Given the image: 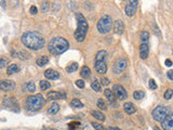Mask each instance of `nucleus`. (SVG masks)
Segmentation results:
<instances>
[{
	"mask_svg": "<svg viewBox=\"0 0 173 130\" xmlns=\"http://www.w3.org/2000/svg\"><path fill=\"white\" fill-rule=\"evenodd\" d=\"M21 40L25 47L31 50H35V51L41 50L45 47V37L38 32H27V33H24L22 35Z\"/></svg>",
	"mask_w": 173,
	"mask_h": 130,
	"instance_id": "obj_1",
	"label": "nucleus"
},
{
	"mask_svg": "<svg viewBox=\"0 0 173 130\" xmlns=\"http://www.w3.org/2000/svg\"><path fill=\"white\" fill-rule=\"evenodd\" d=\"M69 48L68 41L63 37H55L51 39V41L48 45V49L49 52L52 53L53 55H59L62 54L63 52H65Z\"/></svg>",
	"mask_w": 173,
	"mask_h": 130,
	"instance_id": "obj_2",
	"label": "nucleus"
},
{
	"mask_svg": "<svg viewBox=\"0 0 173 130\" xmlns=\"http://www.w3.org/2000/svg\"><path fill=\"white\" fill-rule=\"evenodd\" d=\"M45 104V100L43 98L42 95L38 93V95H31L26 99L25 101V107L27 111L31 112H37L39 110H41Z\"/></svg>",
	"mask_w": 173,
	"mask_h": 130,
	"instance_id": "obj_3",
	"label": "nucleus"
},
{
	"mask_svg": "<svg viewBox=\"0 0 173 130\" xmlns=\"http://www.w3.org/2000/svg\"><path fill=\"white\" fill-rule=\"evenodd\" d=\"M76 19H77V22H78V27H77L74 36H75L77 41L82 43V41L85 40V36H87V32H88L89 26H88V23H87L85 17H83L81 13H77Z\"/></svg>",
	"mask_w": 173,
	"mask_h": 130,
	"instance_id": "obj_4",
	"label": "nucleus"
},
{
	"mask_svg": "<svg viewBox=\"0 0 173 130\" xmlns=\"http://www.w3.org/2000/svg\"><path fill=\"white\" fill-rule=\"evenodd\" d=\"M113 20L109 15H103L97 22V31L101 34H108L112 31Z\"/></svg>",
	"mask_w": 173,
	"mask_h": 130,
	"instance_id": "obj_5",
	"label": "nucleus"
},
{
	"mask_svg": "<svg viewBox=\"0 0 173 130\" xmlns=\"http://www.w3.org/2000/svg\"><path fill=\"white\" fill-rule=\"evenodd\" d=\"M170 107L169 106H164V105H159L156 109H154V111L152 112L153 118L156 121H164V119L170 115Z\"/></svg>",
	"mask_w": 173,
	"mask_h": 130,
	"instance_id": "obj_6",
	"label": "nucleus"
},
{
	"mask_svg": "<svg viewBox=\"0 0 173 130\" xmlns=\"http://www.w3.org/2000/svg\"><path fill=\"white\" fill-rule=\"evenodd\" d=\"M3 106L8 110H11L13 112H20V106H19V103L17 101L15 100V98L13 97H9V98H5L3 100Z\"/></svg>",
	"mask_w": 173,
	"mask_h": 130,
	"instance_id": "obj_7",
	"label": "nucleus"
},
{
	"mask_svg": "<svg viewBox=\"0 0 173 130\" xmlns=\"http://www.w3.org/2000/svg\"><path fill=\"white\" fill-rule=\"evenodd\" d=\"M127 65H128V62H127L126 59L123 58H119L115 61L114 66H113V71H114L115 74H121L124 69H126Z\"/></svg>",
	"mask_w": 173,
	"mask_h": 130,
	"instance_id": "obj_8",
	"label": "nucleus"
},
{
	"mask_svg": "<svg viewBox=\"0 0 173 130\" xmlns=\"http://www.w3.org/2000/svg\"><path fill=\"white\" fill-rule=\"evenodd\" d=\"M113 91H114L115 95H116L119 100H126L127 97H128V95H127L126 89L120 85H115L114 87H113Z\"/></svg>",
	"mask_w": 173,
	"mask_h": 130,
	"instance_id": "obj_9",
	"label": "nucleus"
},
{
	"mask_svg": "<svg viewBox=\"0 0 173 130\" xmlns=\"http://www.w3.org/2000/svg\"><path fill=\"white\" fill-rule=\"evenodd\" d=\"M138 5H139V1H130L129 5L126 6V14L128 17H133L135 14V12H136V9H138Z\"/></svg>",
	"mask_w": 173,
	"mask_h": 130,
	"instance_id": "obj_10",
	"label": "nucleus"
},
{
	"mask_svg": "<svg viewBox=\"0 0 173 130\" xmlns=\"http://www.w3.org/2000/svg\"><path fill=\"white\" fill-rule=\"evenodd\" d=\"M0 88L3 91H12V90H14L15 84L12 80H2L0 83Z\"/></svg>",
	"mask_w": 173,
	"mask_h": 130,
	"instance_id": "obj_11",
	"label": "nucleus"
},
{
	"mask_svg": "<svg viewBox=\"0 0 173 130\" xmlns=\"http://www.w3.org/2000/svg\"><path fill=\"white\" fill-rule=\"evenodd\" d=\"M161 126L164 130H173V113H171L170 115L162 121Z\"/></svg>",
	"mask_w": 173,
	"mask_h": 130,
	"instance_id": "obj_12",
	"label": "nucleus"
},
{
	"mask_svg": "<svg viewBox=\"0 0 173 130\" xmlns=\"http://www.w3.org/2000/svg\"><path fill=\"white\" fill-rule=\"evenodd\" d=\"M94 67H95V71H96L99 74H105V73L107 72V64H106V61L95 62Z\"/></svg>",
	"mask_w": 173,
	"mask_h": 130,
	"instance_id": "obj_13",
	"label": "nucleus"
},
{
	"mask_svg": "<svg viewBox=\"0 0 173 130\" xmlns=\"http://www.w3.org/2000/svg\"><path fill=\"white\" fill-rule=\"evenodd\" d=\"M114 32L118 35H121L124 32V25H123V22L120 20H117L114 22Z\"/></svg>",
	"mask_w": 173,
	"mask_h": 130,
	"instance_id": "obj_14",
	"label": "nucleus"
},
{
	"mask_svg": "<svg viewBox=\"0 0 173 130\" xmlns=\"http://www.w3.org/2000/svg\"><path fill=\"white\" fill-rule=\"evenodd\" d=\"M45 76L48 79H51V80H55V79H59V74L56 71L52 69H49L45 72Z\"/></svg>",
	"mask_w": 173,
	"mask_h": 130,
	"instance_id": "obj_15",
	"label": "nucleus"
},
{
	"mask_svg": "<svg viewBox=\"0 0 173 130\" xmlns=\"http://www.w3.org/2000/svg\"><path fill=\"white\" fill-rule=\"evenodd\" d=\"M148 53H150V47L147 43H142L140 46V57L141 59L145 60L147 57H148Z\"/></svg>",
	"mask_w": 173,
	"mask_h": 130,
	"instance_id": "obj_16",
	"label": "nucleus"
},
{
	"mask_svg": "<svg viewBox=\"0 0 173 130\" xmlns=\"http://www.w3.org/2000/svg\"><path fill=\"white\" fill-rule=\"evenodd\" d=\"M123 110H124V112H126L127 114H129V115H132V114H134L135 112H136V107H135L134 104L131 103V102H127V103L123 104Z\"/></svg>",
	"mask_w": 173,
	"mask_h": 130,
	"instance_id": "obj_17",
	"label": "nucleus"
},
{
	"mask_svg": "<svg viewBox=\"0 0 173 130\" xmlns=\"http://www.w3.org/2000/svg\"><path fill=\"white\" fill-rule=\"evenodd\" d=\"M64 99L65 95L64 93H59L57 91H51V92L48 93V100H50V101H55V100H59V99Z\"/></svg>",
	"mask_w": 173,
	"mask_h": 130,
	"instance_id": "obj_18",
	"label": "nucleus"
},
{
	"mask_svg": "<svg viewBox=\"0 0 173 130\" xmlns=\"http://www.w3.org/2000/svg\"><path fill=\"white\" fill-rule=\"evenodd\" d=\"M106 51L104 50H101V51L97 52L96 57H95V62H99V61H106Z\"/></svg>",
	"mask_w": 173,
	"mask_h": 130,
	"instance_id": "obj_19",
	"label": "nucleus"
},
{
	"mask_svg": "<svg viewBox=\"0 0 173 130\" xmlns=\"http://www.w3.org/2000/svg\"><path fill=\"white\" fill-rule=\"evenodd\" d=\"M20 71V67L17 66L16 64H11V65H9V67H8V75H13V74L17 73V72Z\"/></svg>",
	"mask_w": 173,
	"mask_h": 130,
	"instance_id": "obj_20",
	"label": "nucleus"
},
{
	"mask_svg": "<svg viewBox=\"0 0 173 130\" xmlns=\"http://www.w3.org/2000/svg\"><path fill=\"white\" fill-rule=\"evenodd\" d=\"M48 62H49L48 57L42 55V57H39L38 59H37L36 63H37V65H39V66H45V65H47V64H48Z\"/></svg>",
	"mask_w": 173,
	"mask_h": 130,
	"instance_id": "obj_21",
	"label": "nucleus"
},
{
	"mask_svg": "<svg viewBox=\"0 0 173 130\" xmlns=\"http://www.w3.org/2000/svg\"><path fill=\"white\" fill-rule=\"evenodd\" d=\"M70 106L75 107V109H81V107H83V103L78 99H73L70 101Z\"/></svg>",
	"mask_w": 173,
	"mask_h": 130,
	"instance_id": "obj_22",
	"label": "nucleus"
},
{
	"mask_svg": "<svg viewBox=\"0 0 173 130\" xmlns=\"http://www.w3.org/2000/svg\"><path fill=\"white\" fill-rule=\"evenodd\" d=\"M104 95H105V97L107 98V100H109L110 102H113V101H115V93H114V91L113 90H109V89H106L104 91Z\"/></svg>",
	"mask_w": 173,
	"mask_h": 130,
	"instance_id": "obj_23",
	"label": "nucleus"
},
{
	"mask_svg": "<svg viewBox=\"0 0 173 130\" xmlns=\"http://www.w3.org/2000/svg\"><path fill=\"white\" fill-rule=\"evenodd\" d=\"M59 111V105L57 103H53L52 105H51L49 109H48V113L49 114H52V115H54V114H56L57 112Z\"/></svg>",
	"mask_w": 173,
	"mask_h": 130,
	"instance_id": "obj_24",
	"label": "nucleus"
},
{
	"mask_svg": "<svg viewBox=\"0 0 173 130\" xmlns=\"http://www.w3.org/2000/svg\"><path fill=\"white\" fill-rule=\"evenodd\" d=\"M91 114H92L93 117H95V118L99 119V121H105V115L103 113H101V112H99V111H92V112H91Z\"/></svg>",
	"mask_w": 173,
	"mask_h": 130,
	"instance_id": "obj_25",
	"label": "nucleus"
},
{
	"mask_svg": "<svg viewBox=\"0 0 173 130\" xmlns=\"http://www.w3.org/2000/svg\"><path fill=\"white\" fill-rule=\"evenodd\" d=\"M80 75L82 76L83 78H89L91 75V71L88 66H83L80 71Z\"/></svg>",
	"mask_w": 173,
	"mask_h": 130,
	"instance_id": "obj_26",
	"label": "nucleus"
},
{
	"mask_svg": "<svg viewBox=\"0 0 173 130\" xmlns=\"http://www.w3.org/2000/svg\"><path fill=\"white\" fill-rule=\"evenodd\" d=\"M16 58H19V59H21V60H26V59H29V58H31V54L26 51H20L16 53Z\"/></svg>",
	"mask_w": 173,
	"mask_h": 130,
	"instance_id": "obj_27",
	"label": "nucleus"
},
{
	"mask_svg": "<svg viewBox=\"0 0 173 130\" xmlns=\"http://www.w3.org/2000/svg\"><path fill=\"white\" fill-rule=\"evenodd\" d=\"M144 97H145L144 91H141V90H136V91H134V92H133V98H134L135 100H142Z\"/></svg>",
	"mask_w": 173,
	"mask_h": 130,
	"instance_id": "obj_28",
	"label": "nucleus"
},
{
	"mask_svg": "<svg viewBox=\"0 0 173 130\" xmlns=\"http://www.w3.org/2000/svg\"><path fill=\"white\" fill-rule=\"evenodd\" d=\"M77 69H78V63H76V62H74V63H71L69 66L66 67V72L67 73H73V72H76Z\"/></svg>",
	"mask_w": 173,
	"mask_h": 130,
	"instance_id": "obj_29",
	"label": "nucleus"
},
{
	"mask_svg": "<svg viewBox=\"0 0 173 130\" xmlns=\"http://www.w3.org/2000/svg\"><path fill=\"white\" fill-rule=\"evenodd\" d=\"M148 38H150V33L147 31H143L142 33H141V40H142V43H147Z\"/></svg>",
	"mask_w": 173,
	"mask_h": 130,
	"instance_id": "obj_30",
	"label": "nucleus"
},
{
	"mask_svg": "<svg viewBox=\"0 0 173 130\" xmlns=\"http://www.w3.org/2000/svg\"><path fill=\"white\" fill-rule=\"evenodd\" d=\"M91 88H92L94 91H96V92H100L101 91V85L96 79H94V80L92 81V84H91Z\"/></svg>",
	"mask_w": 173,
	"mask_h": 130,
	"instance_id": "obj_31",
	"label": "nucleus"
},
{
	"mask_svg": "<svg viewBox=\"0 0 173 130\" xmlns=\"http://www.w3.org/2000/svg\"><path fill=\"white\" fill-rule=\"evenodd\" d=\"M26 88H27V90H28V92H31V93H34L36 91V85H35L34 81H29V83H27Z\"/></svg>",
	"mask_w": 173,
	"mask_h": 130,
	"instance_id": "obj_32",
	"label": "nucleus"
},
{
	"mask_svg": "<svg viewBox=\"0 0 173 130\" xmlns=\"http://www.w3.org/2000/svg\"><path fill=\"white\" fill-rule=\"evenodd\" d=\"M51 87V85H50V83H48L47 80H41L40 81V89L41 90H47V89H49V88Z\"/></svg>",
	"mask_w": 173,
	"mask_h": 130,
	"instance_id": "obj_33",
	"label": "nucleus"
},
{
	"mask_svg": "<svg viewBox=\"0 0 173 130\" xmlns=\"http://www.w3.org/2000/svg\"><path fill=\"white\" fill-rule=\"evenodd\" d=\"M79 126H80L79 121H71V123L68 124V130H75Z\"/></svg>",
	"mask_w": 173,
	"mask_h": 130,
	"instance_id": "obj_34",
	"label": "nucleus"
},
{
	"mask_svg": "<svg viewBox=\"0 0 173 130\" xmlns=\"http://www.w3.org/2000/svg\"><path fill=\"white\" fill-rule=\"evenodd\" d=\"M164 99H166V100H170L171 98L173 97V90L172 89H168L167 91H164Z\"/></svg>",
	"mask_w": 173,
	"mask_h": 130,
	"instance_id": "obj_35",
	"label": "nucleus"
},
{
	"mask_svg": "<svg viewBox=\"0 0 173 130\" xmlns=\"http://www.w3.org/2000/svg\"><path fill=\"white\" fill-rule=\"evenodd\" d=\"M97 107L101 110H106V103L104 102V100L99 99V101H97Z\"/></svg>",
	"mask_w": 173,
	"mask_h": 130,
	"instance_id": "obj_36",
	"label": "nucleus"
},
{
	"mask_svg": "<svg viewBox=\"0 0 173 130\" xmlns=\"http://www.w3.org/2000/svg\"><path fill=\"white\" fill-rule=\"evenodd\" d=\"M92 126L95 130H105L104 126L101 125V124H99V123H95V121H92Z\"/></svg>",
	"mask_w": 173,
	"mask_h": 130,
	"instance_id": "obj_37",
	"label": "nucleus"
},
{
	"mask_svg": "<svg viewBox=\"0 0 173 130\" xmlns=\"http://www.w3.org/2000/svg\"><path fill=\"white\" fill-rule=\"evenodd\" d=\"M148 86H150V88L152 90H156L157 89V84H156V81H155L154 79H150V81H148Z\"/></svg>",
	"mask_w": 173,
	"mask_h": 130,
	"instance_id": "obj_38",
	"label": "nucleus"
},
{
	"mask_svg": "<svg viewBox=\"0 0 173 130\" xmlns=\"http://www.w3.org/2000/svg\"><path fill=\"white\" fill-rule=\"evenodd\" d=\"M49 8H50V3L49 2H42V6H41V10H42V12H48V10H49Z\"/></svg>",
	"mask_w": 173,
	"mask_h": 130,
	"instance_id": "obj_39",
	"label": "nucleus"
},
{
	"mask_svg": "<svg viewBox=\"0 0 173 130\" xmlns=\"http://www.w3.org/2000/svg\"><path fill=\"white\" fill-rule=\"evenodd\" d=\"M76 86L78 88H80V89H82V88H85V81H83V80H77L76 81Z\"/></svg>",
	"mask_w": 173,
	"mask_h": 130,
	"instance_id": "obj_40",
	"label": "nucleus"
},
{
	"mask_svg": "<svg viewBox=\"0 0 173 130\" xmlns=\"http://www.w3.org/2000/svg\"><path fill=\"white\" fill-rule=\"evenodd\" d=\"M29 11H31V14H37V12H38V9H37V7H36V6H31V9H29Z\"/></svg>",
	"mask_w": 173,
	"mask_h": 130,
	"instance_id": "obj_41",
	"label": "nucleus"
},
{
	"mask_svg": "<svg viewBox=\"0 0 173 130\" xmlns=\"http://www.w3.org/2000/svg\"><path fill=\"white\" fill-rule=\"evenodd\" d=\"M101 83H102L103 86H108L109 85V80L107 79V78H105V77L101 78Z\"/></svg>",
	"mask_w": 173,
	"mask_h": 130,
	"instance_id": "obj_42",
	"label": "nucleus"
},
{
	"mask_svg": "<svg viewBox=\"0 0 173 130\" xmlns=\"http://www.w3.org/2000/svg\"><path fill=\"white\" fill-rule=\"evenodd\" d=\"M8 60L7 59H5V58H1V60H0V66L1 67H5V64L8 63Z\"/></svg>",
	"mask_w": 173,
	"mask_h": 130,
	"instance_id": "obj_43",
	"label": "nucleus"
},
{
	"mask_svg": "<svg viewBox=\"0 0 173 130\" xmlns=\"http://www.w3.org/2000/svg\"><path fill=\"white\" fill-rule=\"evenodd\" d=\"M167 76H168V78L170 79V80H173V71L172 69H170V71L167 73Z\"/></svg>",
	"mask_w": 173,
	"mask_h": 130,
	"instance_id": "obj_44",
	"label": "nucleus"
},
{
	"mask_svg": "<svg viewBox=\"0 0 173 130\" xmlns=\"http://www.w3.org/2000/svg\"><path fill=\"white\" fill-rule=\"evenodd\" d=\"M164 64H166V66H171V65H172V61H171L170 59H167L166 61H164Z\"/></svg>",
	"mask_w": 173,
	"mask_h": 130,
	"instance_id": "obj_45",
	"label": "nucleus"
},
{
	"mask_svg": "<svg viewBox=\"0 0 173 130\" xmlns=\"http://www.w3.org/2000/svg\"><path fill=\"white\" fill-rule=\"evenodd\" d=\"M106 130H120L119 128H116V127H108Z\"/></svg>",
	"mask_w": 173,
	"mask_h": 130,
	"instance_id": "obj_46",
	"label": "nucleus"
},
{
	"mask_svg": "<svg viewBox=\"0 0 173 130\" xmlns=\"http://www.w3.org/2000/svg\"><path fill=\"white\" fill-rule=\"evenodd\" d=\"M41 130H56V129H53V128H49V127H45V128H42Z\"/></svg>",
	"mask_w": 173,
	"mask_h": 130,
	"instance_id": "obj_47",
	"label": "nucleus"
},
{
	"mask_svg": "<svg viewBox=\"0 0 173 130\" xmlns=\"http://www.w3.org/2000/svg\"><path fill=\"white\" fill-rule=\"evenodd\" d=\"M154 130H160V129H159L158 127H155V128H154Z\"/></svg>",
	"mask_w": 173,
	"mask_h": 130,
	"instance_id": "obj_48",
	"label": "nucleus"
}]
</instances>
